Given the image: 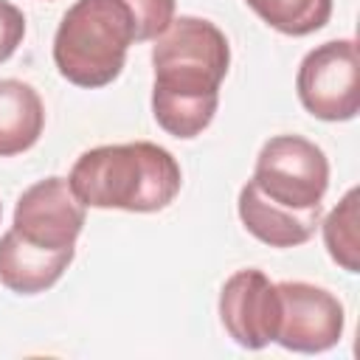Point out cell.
Here are the masks:
<instances>
[{
    "instance_id": "1",
    "label": "cell",
    "mask_w": 360,
    "mask_h": 360,
    "mask_svg": "<svg viewBox=\"0 0 360 360\" xmlns=\"http://www.w3.org/2000/svg\"><path fill=\"white\" fill-rule=\"evenodd\" d=\"M231 65L228 37L202 17L183 14L152 45V115L174 138H197L219 107Z\"/></svg>"
},
{
    "instance_id": "2",
    "label": "cell",
    "mask_w": 360,
    "mask_h": 360,
    "mask_svg": "<svg viewBox=\"0 0 360 360\" xmlns=\"http://www.w3.org/2000/svg\"><path fill=\"white\" fill-rule=\"evenodd\" d=\"M68 183L87 208L152 214L174 202L183 174L169 149L152 141H135L82 152L68 174Z\"/></svg>"
},
{
    "instance_id": "3",
    "label": "cell",
    "mask_w": 360,
    "mask_h": 360,
    "mask_svg": "<svg viewBox=\"0 0 360 360\" xmlns=\"http://www.w3.org/2000/svg\"><path fill=\"white\" fill-rule=\"evenodd\" d=\"M141 42L129 0H76L53 37V65L76 87H104L124 70L127 51Z\"/></svg>"
},
{
    "instance_id": "4",
    "label": "cell",
    "mask_w": 360,
    "mask_h": 360,
    "mask_svg": "<svg viewBox=\"0 0 360 360\" xmlns=\"http://www.w3.org/2000/svg\"><path fill=\"white\" fill-rule=\"evenodd\" d=\"M250 180L278 205L321 208L329 188V160L318 143L301 135H276L259 149Z\"/></svg>"
},
{
    "instance_id": "5",
    "label": "cell",
    "mask_w": 360,
    "mask_h": 360,
    "mask_svg": "<svg viewBox=\"0 0 360 360\" xmlns=\"http://www.w3.org/2000/svg\"><path fill=\"white\" fill-rule=\"evenodd\" d=\"M304 110L321 121H352L360 110V59L354 39H329L312 48L295 76Z\"/></svg>"
},
{
    "instance_id": "6",
    "label": "cell",
    "mask_w": 360,
    "mask_h": 360,
    "mask_svg": "<svg viewBox=\"0 0 360 360\" xmlns=\"http://www.w3.org/2000/svg\"><path fill=\"white\" fill-rule=\"evenodd\" d=\"M87 205L73 194L68 177L51 174L28 186L14 208V231L45 250L76 248V239L84 228Z\"/></svg>"
},
{
    "instance_id": "7",
    "label": "cell",
    "mask_w": 360,
    "mask_h": 360,
    "mask_svg": "<svg viewBox=\"0 0 360 360\" xmlns=\"http://www.w3.org/2000/svg\"><path fill=\"white\" fill-rule=\"evenodd\" d=\"M276 287L281 295L278 346L301 354H318L338 346L346 323L338 295L309 281H278Z\"/></svg>"
},
{
    "instance_id": "8",
    "label": "cell",
    "mask_w": 360,
    "mask_h": 360,
    "mask_svg": "<svg viewBox=\"0 0 360 360\" xmlns=\"http://www.w3.org/2000/svg\"><path fill=\"white\" fill-rule=\"evenodd\" d=\"M219 321L242 349H264L281 323L278 287L256 267L236 270L219 290Z\"/></svg>"
},
{
    "instance_id": "9",
    "label": "cell",
    "mask_w": 360,
    "mask_h": 360,
    "mask_svg": "<svg viewBox=\"0 0 360 360\" xmlns=\"http://www.w3.org/2000/svg\"><path fill=\"white\" fill-rule=\"evenodd\" d=\"M239 219L250 236L270 248H295L312 239L315 228L321 225V208L309 211H295L287 205L273 202L264 197L253 180H248L239 191Z\"/></svg>"
},
{
    "instance_id": "10",
    "label": "cell",
    "mask_w": 360,
    "mask_h": 360,
    "mask_svg": "<svg viewBox=\"0 0 360 360\" xmlns=\"http://www.w3.org/2000/svg\"><path fill=\"white\" fill-rule=\"evenodd\" d=\"M76 248L45 250L25 242L14 228L0 236V284L17 295H37L51 290L70 267Z\"/></svg>"
},
{
    "instance_id": "11",
    "label": "cell",
    "mask_w": 360,
    "mask_h": 360,
    "mask_svg": "<svg viewBox=\"0 0 360 360\" xmlns=\"http://www.w3.org/2000/svg\"><path fill=\"white\" fill-rule=\"evenodd\" d=\"M45 129L39 93L20 79H0V158L28 152Z\"/></svg>"
},
{
    "instance_id": "12",
    "label": "cell",
    "mask_w": 360,
    "mask_h": 360,
    "mask_svg": "<svg viewBox=\"0 0 360 360\" xmlns=\"http://www.w3.org/2000/svg\"><path fill=\"white\" fill-rule=\"evenodd\" d=\"M360 191L349 188L343 200L323 219V245L335 264L346 273H360V214H357Z\"/></svg>"
},
{
    "instance_id": "13",
    "label": "cell",
    "mask_w": 360,
    "mask_h": 360,
    "mask_svg": "<svg viewBox=\"0 0 360 360\" xmlns=\"http://www.w3.org/2000/svg\"><path fill=\"white\" fill-rule=\"evenodd\" d=\"M270 28L287 37H307L332 17V0H245Z\"/></svg>"
},
{
    "instance_id": "14",
    "label": "cell",
    "mask_w": 360,
    "mask_h": 360,
    "mask_svg": "<svg viewBox=\"0 0 360 360\" xmlns=\"http://www.w3.org/2000/svg\"><path fill=\"white\" fill-rule=\"evenodd\" d=\"M129 6L141 25V42H149L172 25L177 0H129Z\"/></svg>"
},
{
    "instance_id": "15",
    "label": "cell",
    "mask_w": 360,
    "mask_h": 360,
    "mask_svg": "<svg viewBox=\"0 0 360 360\" xmlns=\"http://www.w3.org/2000/svg\"><path fill=\"white\" fill-rule=\"evenodd\" d=\"M22 37H25V17H22V11L14 3L0 0V65L14 56V51L20 48Z\"/></svg>"
},
{
    "instance_id": "16",
    "label": "cell",
    "mask_w": 360,
    "mask_h": 360,
    "mask_svg": "<svg viewBox=\"0 0 360 360\" xmlns=\"http://www.w3.org/2000/svg\"><path fill=\"white\" fill-rule=\"evenodd\" d=\"M0 217H3V205H0Z\"/></svg>"
}]
</instances>
